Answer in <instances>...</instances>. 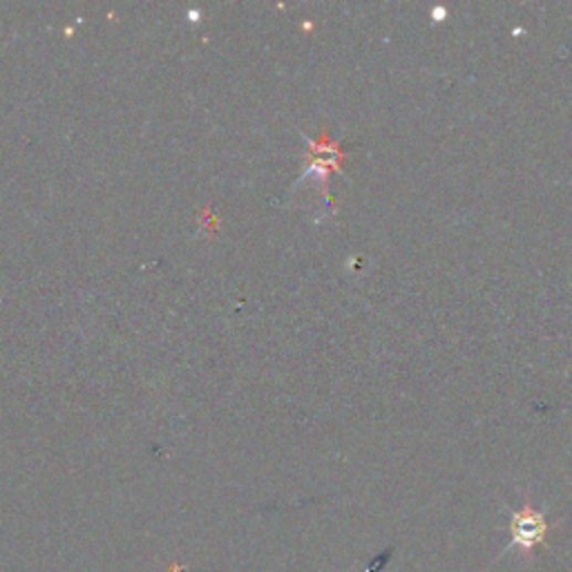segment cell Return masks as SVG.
<instances>
[{
  "instance_id": "1",
  "label": "cell",
  "mask_w": 572,
  "mask_h": 572,
  "mask_svg": "<svg viewBox=\"0 0 572 572\" xmlns=\"http://www.w3.org/2000/svg\"><path fill=\"white\" fill-rule=\"evenodd\" d=\"M510 528H512V545L523 552H530L534 545H539L548 532V523H545L543 514H539L530 506H526L521 512L512 514Z\"/></svg>"
}]
</instances>
